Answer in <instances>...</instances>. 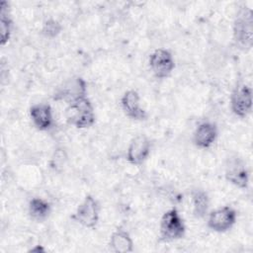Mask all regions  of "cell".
Returning a JSON list of instances; mask_svg holds the SVG:
<instances>
[{
  "label": "cell",
  "mask_w": 253,
  "mask_h": 253,
  "mask_svg": "<svg viewBox=\"0 0 253 253\" xmlns=\"http://www.w3.org/2000/svg\"><path fill=\"white\" fill-rule=\"evenodd\" d=\"M51 212L50 204L42 198H33L29 203V214L36 221L45 220Z\"/></svg>",
  "instance_id": "obj_15"
},
{
  "label": "cell",
  "mask_w": 253,
  "mask_h": 253,
  "mask_svg": "<svg viewBox=\"0 0 253 253\" xmlns=\"http://www.w3.org/2000/svg\"><path fill=\"white\" fill-rule=\"evenodd\" d=\"M225 179L232 185L246 189L249 185V172L246 163L237 155L227 159L225 165Z\"/></svg>",
  "instance_id": "obj_9"
},
{
  "label": "cell",
  "mask_w": 253,
  "mask_h": 253,
  "mask_svg": "<svg viewBox=\"0 0 253 253\" xmlns=\"http://www.w3.org/2000/svg\"><path fill=\"white\" fill-rule=\"evenodd\" d=\"M87 85L82 77H73L66 80L53 94L56 101H65L67 104L80 98L87 97Z\"/></svg>",
  "instance_id": "obj_6"
},
{
  "label": "cell",
  "mask_w": 253,
  "mask_h": 253,
  "mask_svg": "<svg viewBox=\"0 0 253 253\" xmlns=\"http://www.w3.org/2000/svg\"><path fill=\"white\" fill-rule=\"evenodd\" d=\"M217 137V126L211 122L201 123L195 129L193 134L194 144L202 149L210 148Z\"/></svg>",
  "instance_id": "obj_12"
},
{
  "label": "cell",
  "mask_w": 253,
  "mask_h": 253,
  "mask_svg": "<svg viewBox=\"0 0 253 253\" xmlns=\"http://www.w3.org/2000/svg\"><path fill=\"white\" fill-rule=\"evenodd\" d=\"M62 31L61 24L55 20V19H47L43 22L42 28V34L48 39H53L57 37Z\"/></svg>",
  "instance_id": "obj_18"
},
{
  "label": "cell",
  "mask_w": 253,
  "mask_h": 253,
  "mask_svg": "<svg viewBox=\"0 0 253 253\" xmlns=\"http://www.w3.org/2000/svg\"><path fill=\"white\" fill-rule=\"evenodd\" d=\"M99 203L93 196L87 195L77 207L72 218L84 227L93 228L99 221Z\"/></svg>",
  "instance_id": "obj_5"
},
{
  "label": "cell",
  "mask_w": 253,
  "mask_h": 253,
  "mask_svg": "<svg viewBox=\"0 0 253 253\" xmlns=\"http://www.w3.org/2000/svg\"><path fill=\"white\" fill-rule=\"evenodd\" d=\"M233 38L238 46L250 49L253 44V18L248 7H241L233 23Z\"/></svg>",
  "instance_id": "obj_2"
},
{
  "label": "cell",
  "mask_w": 253,
  "mask_h": 253,
  "mask_svg": "<svg viewBox=\"0 0 253 253\" xmlns=\"http://www.w3.org/2000/svg\"><path fill=\"white\" fill-rule=\"evenodd\" d=\"M30 118L39 130H47L53 125L52 109L46 103H38L31 107Z\"/></svg>",
  "instance_id": "obj_13"
},
{
  "label": "cell",
  "mask_w": 253,
  "mask_h": 253,
  "mask_svg": "<svg viewBox=\"0 0 253 253\" xmlns=\"http://www.w3.org/2000/svg\"><path fill=\"white\" fill-rule=\"evenodd\" d=\"M110 248L116 253H128L133 250V241L129 233L124 229H117L110 236Z\"/></svg>",
  "instance_id": "obj_14"
},
{
  "label": "cell",
  "mask_w": 253,
  "mask_h": 253,
  "mask_svg": "<svg viewBox=\"0 0 253 253\" xmlns=\"http://www.w3.org/2000/svg\"><path fill=\"white\" fill-rule=\"evenodd\" d=\"M0 42L2 45L6 44L10 40L12 34L13 22L9 12V4L6 1H2L0 5Z\"/></svg>",
  "instance_id": "obj_17"
},
{
  "label": "cell",
  "mask_w": 253,
  "mask_h": 253,
  "mask_svg": "<svg viewBox=\"0 0 253 253\" xmlns=\"http://www.w3.org/2000/svg\"><path fill=\"white\" fill-rule=\"evenodd\" d=\"M30 251H32V252H44V248L42 245H36L32 249H30Z\"/></svg>",
  "instance_id": "obj_19"
},
{
  "label": "cell",
  "mask_w": 253,
  "mask_h": 253,
  "mask_svg": "<svg viewBox=\"0 0 253 253\" xmlns=\"http://www.w3.org/2000/svg\"><path fill=\"white\" fill-rule=\"evenodd\" d=\"M193 213L197 218H203L208 214L210 207V198L206 191L196 189L192 192Z\"/></svg>",
  "instance_id": "obj_16"
},
{
  "label": "cell",
  "mask_w": 253,
  "mask_h": 253,
  "mask_svg": "<svg viewBox=\"0 0 253 253\" xmlns=\"http://www.w3.org/2000/svg\"><path fill=\"white\" fill-rule=\"evenodd\" d=\"M230 109L238 118H246L252 110V89L246 83H237L230 96Z\"/></svg>",
  "instance_id": "obj_4"
},
{
  "label": "cell",
  "mask_w": 253,
  "mask_h": 253,
  "mask_svg": "<svg viewBox=\"0 0 253 253\" xmlns=\"http://www.w3.org/2000/svg\"><path fill=\"white\" fill-rule=\"evenodd\" d=\"M151 143L145 134H138L133 137L126 149V160L131 165H141L149 156Z\"/></svg>",
  "instance_id": "obj_10"
},
{
  "label": "cell",
  "mask_w": 253,
  "mask_h": 253,
  "mask_svg": "<svg viewBox=\"0 0 253 253\" xmlns=\"http://www.w3.org/2000/svg\"><path fill=\"white\" fill-rule=\"evenodd\" d=\"M65 117L67 122L77 128L92 126L96 119L93 105L87 97L69 103L65 110Z\"/></svg>",
  "instance_id": "obj_1"
},
{
  "label": "cell",
  "mask_w": 253,
  "mask_h": 253,
  "mask_svg": "<svg viewBox=\"0 0 253 253\" xmlns=\"http://www.w3.org/2000/svg\"><path fill=\"white\" fill-rule=\"evenodd\" d=\"M121 106L125 114L135 121H144L147 118L145 110L140 107V97L137 91L127 90L121 98Z\"/></svg>",
  "instance_id": "obj_11"
},
{
  "label": "cell",
  "mask_w": 253,
  "mask_h": 253,
  "mask_svg": "<svg viewBox=\"0 0 253 253\" xmlns=\"http://www.w3.org/2000/svg\"><path fill=\"white\" fill-rule=\"evenodd\" d=\"M149 66L156 78L164 79L169 77L174 70L175 60L168 49L158 48L150 54Z\"/></svg>",
  "instance_id": "obj_8"
},
{
  "label": "cell",
  "mask_w": 253,
  "mask_h": 253,
  "mask_svg": "<svg viewBox=\"0 0 253 253\" xmlns=\"http://www.w3.org/2000/svg\"><path fill=\"white\" fill-rule=\"evenodd\" d=\"M186 226L179 211L172 208L165 211L160 220V237L163 241H174L184 237Z\"/></svg>",
  "instance_id": "obj_3"
},
{
  "label": "cell",
  "mask_w": 253,
  "mask_h": 253,
  "mask_svg": "<svg viewBox=\"0 0 253 253\" xmlns=\"http://www.w3.org/2000/svg\"><path fill=\"white\" fill-rule=\"evenodd\" d=\"M236 218V211L229 206H223L215 209L209 214L208 226L212 231L225 232L232 228Z\"/></svg>",
  "instance_id": "obj_7"
}]
</instances>
